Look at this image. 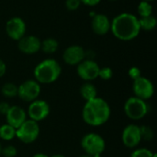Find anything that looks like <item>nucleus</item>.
I'll list each match as a JSON object with an SVG mask.
<instances>
[{
	"instance_id": "f257e3e1",
	"label": "nucleus",
	"mask_w": 157,
	"mask_h": 157,
	"mask_svg": "<svg viewBox=\"0 0 157 157\" xmlns=\"http://www.w3.org/2000/svg\"><path fill=\"white\" fill-rule=\"evenodd\" d=\"M110 30L118 40H132L138 37L141 31L139 18L132 13L119 14L112 19Z\"/></svg>"
},
{
	"instance_id": "f03ea898",
	"label": "nucleus",
	"mask_w": 157,
	"mask_h": 157,
	"mask_svg": "<svg viewBox=\"0 0 157 157\" xmlns=\"http://www.w3.org/2000/svg\"><path fill=\"white\" fill-rule=\"evenodd\" d=\"M111 109L109 103L102 98L97 97L86 101L82 111L84 121L93 127L102 126L110 118Z\"/></svg>"
},
{
	"instance_id": "7ed1b4c3",
	"label": "nucleus",
	"mask_w": 157,
	"mask_h": 157,
	"mask_svg": "<svg viewBox=\"0 0 157 157\" xmlns=\"http://www.w3.org/2000/svg\"><path fill=\"white\" fill-rule=\"evenodd\" d=\"M61 74L62 67L54 59H45L34 68V77L39 84H52L60 77Z\"/></svg>"
},
{
	"instance_id": "20e7f679",
	"label": "nucleus",
	"mask_w": 157,
	"mask_h": 157,
	"mask_svg": "<svg viewBox=\"0 0 157 157\" xmlns=\"http://www.w3.org/2000/svg\"><path fill=\"white\" fill-rule=\"evenodd\" d=\"M124 112L129 119L132 121H139L148 114L149 105L145 100L133 96L126 100L124 104Z\"/></svg>"
},
{
	"instance_id": "39448f33",
	"label": "nucleus",
	"mask_w": 157,
	"mask_h": 157,
	"mask_svg": "<svg viewBox=\"0 0 157 157\" xmlns=\"http://www.w3.org/2000/svg\"><path fill=\"white\" fill-rule=\"evenodd\" d=\"M81 146L86 155L93 156L96 155H101L104 152L106 143L101 135L96 132H89L82 138Z\"/></svg>"
},
{
	"instance_id": "423d86ee",
	"label": "nucleus",
	"mask_w": 157,
	"mask_h": 157,
	"mask_svg": "<svg viewBox=\"0 0 157 157\" xmlns=\"http://www.w3.org/2000/svg\"><path fill=\"white\" fill-rule=\"evenodd\" d=\"M40 135L39 123L32 120H26L16 131V137L23 144L34 143Z\"/></svg>"
},
{
	"instance_id": "0eeeda50",
	"label": "nucleus",
	"mask_w": 157,
	"mask_h": 157,
	"mask_svg": "<svg viewBox=\"0 0 157 157\" xmlns=\"http://www.w3.org/2000/svg\"><path fill=\"white\" fill-rule=\"evenodd\" d=\"M40 84L36 80L29 79L21 83L17 86V97L24 102H32L40 97Z\"/></svg>"
},
{
	"instance_id": "6e6552de",
	"label": "nucleus",
	"mask_w": 157,
	"mask_h": 157,
	"mask_svg": "<svg viewBox=\"0 0 157 157\" xmlns=\"http://www.w3.org/2000/svg\"><path fill=\"white\" fill-rule=\"evenodd\" d=\"M132 91L134 97L147 101L155 94V86L152 81L144 76H140L139 78L133 80Z\"/></svg>"
},
{
	"instance_id": "1a4fd4ad",
	"label": "nucleus",
	"mask_w": 157,
	"mask_h": 157,
	"mask_svg": "<svg viewBox=\"0 0 157 157\" xmlns=\"http://www.w3.org/2000/svg\"><path fill=\"white\" fill-rule=\"evenodd\" d=\"M99 65L92 59H85L79 64H77L76 72L78 76L86 81L90 82L98 77Z\"/></svg>"
},
{
	"instance_id": "9d476101",
	"label": "nucleus",
	"mask_w": 157,
	"mask_h": 157,
	"mask_svg": "<svg viewBox=\"0 0 157 157\" xmlns=\"http://www.w3.org/2000/svg\"><path fill=\"white\" fill-rule=\"evenodd\" d=\"M50 111V106L45 100L36 99L29 103L27 115L29 117V120H32L39 123L49 116Z\"/></svg>"
},
{
	"instance_id": "9b49d317",
	"label": "nucleus",
	"mask_w": 157,
	"mask_h": 157,
	"mask_svg": "<svg viewBox=\"0 0 157 157\" xmlns=\"http://www.w3.org/2000/svg\"><path fill=\"white\" fill-rule=\"evenodd\" d=\"M121 140L123 144L130 149H133L137 147L142 142L140 126L136 124H129L127 125L121 135Z\"/></svg>"
},
{
	"instance_id": "f8f14e48",
	"label": "nucleus",
	"mask_w": 157,
	"mask_h": 157,
	"mask_svg": "<svg viewBox=\"0 0 157 157\" xmlns=\"http://www.w3.org/2000/svg\"><path fill=\"white\" fill-rule=\"evenodd\" d=\"M6 32L13 40H19L26 33V23L19 17L10 18L6 24Z\"/></svg>"
},
{
	"instance_id": "ddd939ff",
	"label": "nucleus",
	"mask_w": 157,
	"mask_h": 157,
	"mask_svg": "<svg viewBox=\"0 0 157 157\" xmlns=\"http://www.w3.org/2000/svg\"><path fill=\"white\" fill-rule=\"evenodd\" d=\"M86 51L79 45H71L67 47L63 54V59L66 64L77 65L86 58Z\"/></svg>"
},
{
	"instance_id": "4468645a",
	"label": "nucleus",
	"mask_w": 157,
	"mask_h": 157,
	"mask_svg": "<svg viewBox=\"0 0 157 157\" xmlns=\"http://www.w3.org/2000/svg\"><path fill=\"white\" fill-rule=\"evenodd\" d=\"M40 40L34 35L22 37L17 43L18 50L25 54H34L40 50Z\"/></svg>"
},
{
	"instance_id": "2eb2a0df",
	"label": "nucleus",
	"mask_w": 157,
	"mask_h": 157,
	"mask_svg": "<svg viewBox=\"0 0 157 157\" xmlns=\"http://www.w3.org/2000/svg\"><path fill=\"white\" fill-rule=\"evenodd\" d=\"M6 123L14 127L16 130L26 121L27 111L19 106H10L7 113L5 115Z\"/></svg>"
},
{
	"instance_id": "dca6fc26",
	"label": "nucleus",
	"mask_w": 157,
	"mask_h": 157,
	"mask_svg": "<svg viewBox=\"0 0 157 157\" xmlns=\"http://www.w3.org/2000/svg\"><path fill=\"white\" fill-rule=\"evenodd\" d=\"M111 21L109 17L101 13L95 14L92 17L91 27L93 31L98 35H105L110 30Z\"/></svg>"
},
{
	"instance_id": "f3484780",
	"label": "nucleus",
	"mask_w": 157,
	"mask_h": 157,
	"mask_svg": "<svg viewBox=\"0 0 157 157\" xmlns=\"http://www.w3.org/2000/svg\"><path fill=\"white\" fill-rule=\"evenodd\" d=\"M80 95L86 102L98 97V90L93 84L90 82H86L80 87Z\"/></svg>"
},
{
	"instance_id": "a211bd4d",
	"label": "nucleus",
	"mask_w": 157,
	"mask_h": 157,
	"mask_svg": "<svg viewBox=\"0 0 157 157\" xmlns=\"http://www.w3.org/2000/svg\"><path fill=\"white\" fill-rule=\"evenodd\" d=\"M58 47H59V43L53 38L45 39L43 41H41V44H40V50L44 53H47V54L54 53L58 50Z\"/></svg>"
},
{
	"instance_id": "6ab92c4d",
	"label": "nucleus",
	"mask_w": 157,
	"mask_h": 157,
	"mask_svg": "<svg viewBox=\"0 0 157 157\" xmlns=\"http://www.w3.org/2000/svg\"><path fill=\"white\" fill-rule=\"evenodd\" d=\"M139 24H140L141 29H144L145 31H150V30H153V29H155L157 20L155 17L151 15V16H148V17H141L139 19Z\"/></svg>"
},
{
	"instance_id": "aec40b11",
	"label": "nucleus",
	"mask_w": 157,
	"mask_h": 157,
	"mask_svg": "<svg viewBox=\"0 0 157 157\" xmlns=\"http://www.w3.org/2000/svg\"><path fill=\"white\" fill-rule=\"evenodd\" d=\"M16 129L6 123L0 126V138L4 141H11L16 137Z\"/></svg>"
},
{
	"instance_id": "412c9836",
	"label": "nucleus",
	"mask_w": 157,
	"mask_h": 157,
	"mask_svg": "<svg viewBox=\"0 0 157 157\" xmlns=\"http://www.w3.org/2000/svg\"><path fill=\"white\" fill-rule=\"evenodd\" d=\"M1 93L6 98H15L17 96V86L10 82L6 83L1 88Z\"/></svg>"
},
{
	"instance_id": "4be33fe9",
	"label": "nucleus",
	"mask_w": 157,
	"mask_h": 157,
	"mask_svg": "<svg viewBox=\"0 0 157 157\" xmlns=\"http://www.w3.org/2000/svg\"><path fill=\"white\" fill-rule=\"evenodd\" d=\"M137 11L141 17L151 16V15H153V6L150 2L142 0L138 5Z\"/></svg>"
},
{
	"instance_id": "5701e85b",
	"label": "nucleus",
	"mask_w": 157,
	"mask_h": 157,
	"mask_svg": "<svg viewBox=\"0 0 157 157\" xmlns=\"http://www.w3.org/2000/svg\"><path fill=\"white\" fill-rule=\"evenodd\" d=\"M140 132H141L142 140H144V141H152L155 137V132L153 129L147 125L140 126Z\"/></svg>"
},
{
	"instance_id": "b1692460",
	"label": "nucleus",
	"mask_w": 157,
	"mask_h": 157,
	"mask_svg": "<svg viewBox=\"0 0 157 157\" xmlns=\"http://www.w3.org/2000/svg\"><path fill=\"white\" fill-rule=\"evenodd\" d=\"M154 155L155 153L147 148H139L131 154V157H154Z\"/></svg>"
},
{
	"instance_id": "393cba45",
	"label": "nucleus",
	"mask_w": 157,
	"mask_h": 157,
	"mask_svg": "<svg viewBox=\"0 0 157 157\" xmlns=\"http://www.w3.org/2000/svg\"><path fill=\"white\" fill-rule=\"evenodd\" d=\"M113 76V71L110 67H102L99 69L98 72V77L101 78L102 80H109Z\"/></svg>"
},
{
	"instance_id": "a878e982",
	"label": "nucleus",
	"mask_w": 157,
	"mask_h": 157,
	"mask_svg": "<svg viewBox=\"0 0 157 157\" xmlns=\"http://www.w3.org/2000/svg\"><path fill=\"white\" fill-rule=\"evenodd\" d=\"M1 155H3L4 157H16L17 155V150L13 145H7L2 148Z\"/></svg>"
},
{
	"instance_id": "bb28decb",
	"label": "nucleus",
	"mask_w": 157,
	"mask_h": 157,
	"mask_svg": "<svg viewBox=\"0 0 157 157\" xmlns=\"http://www.w3.org/2000/svg\"><path fill=\"white\" fill-rule=\"evenodd\" d=\"M81 5L80 0H66L65 1V6L68 10L75 11L79 8Z\"/></svg>"
},
{
	"instance_id": "cd10ccee",
	"label": "nucleus",
	"mask_w": 157,
	"mask_h": 157,
	"mask_svg": "<svg viewBox=\"0 0 157 157\" xmlns=\"http://www.w3.org/2000/svg\"><path fill=\"white\" fill-rule=\"evenodd\" d=\"M128 75H129V76H130L132 80H135V79L139 78L140 76H142V72H141V70H140L138 67L132 66V67H131V68L129 69Z\"/></svg>"
},
{
	"instance_id": "c85d7f7f",
	"label": "nucleus",
	"mask_w": 157,
	"mask_h": 157,
	"mask_svg": "<svg viewBox=\"0 0 157 157\" xmlns=\"http://www.w3.org/2000/svg\"><path fill=\"white\" fill-rule=\"evenodd\" d=\"M9 108H10V105L7 102H6V101L0 102V114L1 115H6L7 113Z\"/></svg>"
},
{
	"instance_id": "c756f323",
	"label": "nucleus",
	"mask_w": 157,
	"mask_h": 157,
	"mask_svg": "<svg viewBox=\"0 0 157 157\" xmlns=\"http://www.w3.org/2000/svg\"><path fill=\"white\" fill-rule=\"evenodd\" d=\"M101 0H80L81 4H84L88 6H95L100 3Z\"/></svg>"
},
{
	"instance_id": "7c9ffc66",
	"label": "nucleus",
	"mask_w": 157,
	"mask_h": 157,
	"mask_svg": "<svg viewBox=\"0 0 157 157\" xmlns=\"http://www.w3.org/2000/svg\"><path fill=\"white\" fill-rule=\"evenodd\" d=\"M6 71V65L5 63V62L0 58V77H2Z\"/></svg>"
},
{
	"instance_id": "2f4dec72",
	"label": "nucleus",
	"mask_w": 157,
	"mask_h": 157,
	"mask_svg": "<svg viewBox=\"0 0 157 157\" xmlns=\"http://www.w3.org/2000/svg\"><path fill=\"white\" fill-rule=\"evenodd\" d=\"M32 157H50V156H48L46 154H43V153H37V154H35V155H34Z\"/></svg>"
},
{
	"instance_id": "473e14b6",
	"label": "nucleus",
	"mask_w": 157,
	"mask_h": 157,
	"mask_svg": "<svg viewBox=\"0 0 157 157\" xmlns=\"http://www.w3.org/2000/svg\"><path fill=\"white\" fill-rule=\"evenodd\" d=\"M50 157H65L64 155H59V154H57V155H52V156Z\"/></svg>"
},
{
	"instance_id": "72a5a7b5",
	"label": "nucleus",
	"mask_w": 157,
	"mask_h": 157,
	"mask_svg": "<svg viewBox=\"0 0 157 157\" xmlns=\"http://www.w3.org/2000/svg\"><path fill=\"white\" fill-rule=\"evenodd\" d=\"M79 157H92V156H91V155H86H86H80V156H79Z\"/></svg>"
},
{
	"instance_id": "f704fd0d",
	"label": "nucleus",
	"mask_w": 157,
	"mask_h": 157,
	"mask_svg": "<svg viewBox=\"0 0 157 157\" xmlns=\"http://www.w3.org/2000/svg\"><path fill=\"white\" fill-rule=\"evenodd\" d=\"M1 152H2V145H1V144H0V155H1Z\"/></svg>"
},
{
	"instance_id": "c9c22d12",
	"label": "nucleus",
	"mask_w": 157,
	"mask_h": 157,
	"mask_svg": "<svg viewBox=\"0 0 157 157\" xmlns=\"http://www.w3.org/2000/svg\"><path fill=\"white\" fill-rule=\"evenodd\" d=\"M144 1H147V2H150V3H151V2H153V1H155V0H144Z\"/></svg>"
},
{
	"instance_id": "e433bc0d",
	"label": "nucleus",
	"mask_w": 157,
	"mask_h": 157,
	"mask_svg": "<svg viewBox=\"0 0 157 157\" xmlns=\"http://www.w3.org/2000/svg\"><path fill=\"white\" fill-rule=\"evenodd\" d=\"M154 157H157L156 154H155V155H154Z\"/></svg>"
},
{
	"instance_id": "4c0bfd02",
	"label": "nucleus",
	"mask_w": 157,
	"mask_h": 157,
	"mask_svg": "<svg viewBox=\"0 0 157 157\" xmlns=\"http://www.w3.org/2000/svg\"><path fill=\"white\" fill-rule=\"evenodd\" d=\"M109 1H117V0H109Z\"/></svg>"
}]
</instances>
